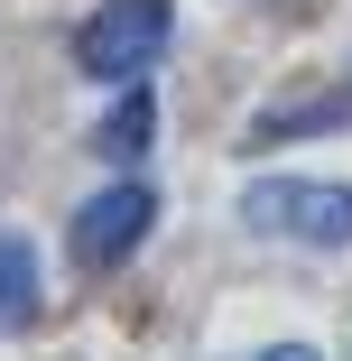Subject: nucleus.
<instances>
[{
  "instance_id": "6",
  "label": "nucleus",
  "mask_w": 352,
  "mask_h": 361,
  "mask_svg": "<svg viewBox=\"0 0 352 361\" xmlns=\"http://www.w3.org/2000/svg\"><path fill=\"white\" fill-rule=\"evenodd\" d=\"M306 130H343V102H306V111H269L260 139H306Z\"/></svg>"
},
{
  "instance_id": "5",
  "label": "nucleus",
  "mask_w": 352,
  "mask_h": 361,
  "mask_svg": "<svg viewBox=\"0 0 352 361\" xmlns=\"http://www.w3.org/2000/svg\"><path fill=\"white\" fill-rule=\"evenodd\" d=\"M37 324V250L19 232H0V334Z\"/></svg>"
},
{
  "instance_id": "2",
  "label": "nucleus",
  "mask_w": 352,
  "mask_h": 361,
  "mask_svg": "<svg viewBox=\"0 0 352 361\" xmlns=\"http://www.w3.org/2000/svg\"><path fill=\"white\" fill-rule=\"evenodd\" d=\"M241 223L269 241H306V250H343L352 241V185H315V176H260L241 195Z\"/></svg>"
},
{
  "instance_id": "1",
  "label": "nucleus",
  "mask_w": 352,
  "mask_h": 361,
  "mask_svg": "<svg viewBox=\"0 0 352 361\" xmlns=\"http://www.w3.org/2000/svg\"><path fill=\"white\" fill-rule=\"evenodd\" d=\"M167 37H176V10H167V0H102V10L75 28V65H84L93 84H139L167 56Z\"/></svg>"
},
{
  "instance_id": "7",
  "label": "nucleus",
  "mask_w": 352,
  "mask_h": 361,
  "mask_svg": "<svg viewBox=\"0 0 352 361\" xmlns=\"http://www.w3.org/2000/svg\"><path fill=\"white\" fill-rule=\"evenodd\" d=\"M260 361H315V352H306V343H269Z\"/></svg>"
},
{
  "instance_id": "4",
  "label": "nucleus",
  "mask_w": 352,
  "mask_h": 361,
  "mask_svg": "<svg viewBox=\"0 0 352 361\" xmlns=\"http://www.w3.org/2000/svg\"><path fill=\"white\" fill-rule=\"evenodd\" d=\"M149 139H158V93H149V75H139L111 111H102V130H93V158H111V167H130V158H149Z\"/></svg>"
},
{
  "instance_id": "3",
  "label": "nucleus",
  "mask_w": 352,
  "mask_h": 361,
  "mask_svg": "<svg viewBox=\"0 0 352 361\" xmlns=\"http://www.w3.org/2000/svg\"><path fill=\"white\" fill-rule=\"evenodd\" d=\"M149 223H158V185H139V176H121V185H102V195H84L75 204V269H121L139 241H149Z\"/></svg>"
}]
</instances>
